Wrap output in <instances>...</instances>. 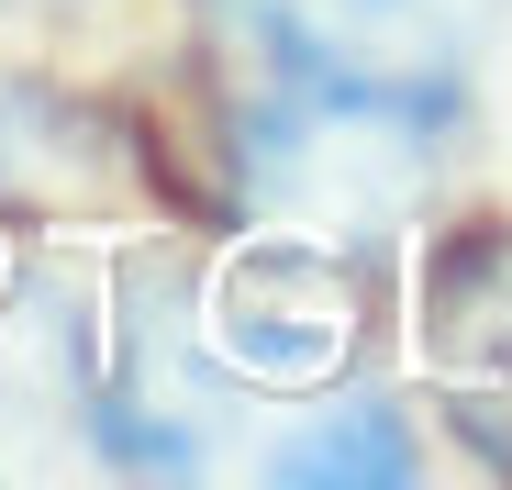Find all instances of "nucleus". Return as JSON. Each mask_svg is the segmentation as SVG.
Returning <instances> with one entry per match:
<instances>
[{"mask_svg":"<svg viewBox=\"0 0 512 490\" xmlns=\"http://www.w3.org/2000/svg\"><path fill=\"white\" fill-rule=\"evenodd\" d=\"M501 23L512 0H201L245 168L312 212L379 201L457 134Z\"/></svg>","mask_w":512,"mask_h":490,"instance_id":"nucleus-1","label":"nucleus"},{"mask_svg":"<svg viewBox=\"0 0 512 490\" xmlns=\"http://www.w3.org/2000/svg\"><path fill=\"white\" fill-rule=\"evenodd\" d=\"M12 134H23V101H0V156H12Z\"/></svg>","mask_w":512,"mask_h":490,"instance_id":"nucleus-2","label":"nucleus"}]
</instances>
